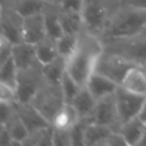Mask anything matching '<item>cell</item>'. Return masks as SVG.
<instances>
[{
	"instance_id": "83f0119b",
	"label": "cell",
	"mask_w": 146,
	"mask_h": 146,
	"mask_svg": "<svg viewBox=\"0 0 146 146\" xmlns=\"http://www.w3.org/2000/svg\"><path fill=\"white\" fill-rule=\"evenodd\" d=\"M18 68L13 60L12 56L4 62L0 63V83L6 84L16 90Z\"/></svg>"
},
{
	"instance_id": "2e32d148",
	"label": "cell",
	"mask_w": 146,
	"mask_h": 146,
	"mask_svg": "<svg viewBox=\"0 0 146 146\" xmlns=\"http://www.w3.org/2000/svg\"><path fill=\"white\" fill-rule=\"evenodd\" d=\"M46 1L44 0H1L0 7H6L16 11L23 17L41 13Z\"/></svg>"
},
{
	"instance_id": "74e56055",
	"label": "cell",
	"mask_w": 146,
	"mask_h": 146,
	"mask_svg": "<svg viewBox=\"0 0 146 146\" xmlns=\"http://www.w3.org/2000/svg\"><path fill=\"white\" fill-rule=\"evenodd\" d=\"M138 117L144 122L146 123V96H145V99H144V102L142 104V107L139 111V114H138Z\"/></svg>"
},
{
	"instance_id": "ac0fdd59",
	"label": "cell",
	"mask_w": 146,
	"mask_h": 146,
	"mask_svg": "<svg viewBox=\"0 0 146 146\" xmlns=\"http://www.w3.org/2000/svg\"><path fill=\"white\" fill-rule=\"evenodd\" d=\"M96 102L97 100L92 95L90 90L86 86H82L71 104L75 107L80 118H90L91 119L94 110H95Z\"/></svg>"
},
{
	"instance_id": "d590c367",
	"label": "cell",
	"mask_w": 146,
	"mask_h": 146,
	"mask_svg": "<svg viewBox=\"0 0 146 146\" xmlns=\"http://www.w3.org/2000/svg\"><path fill=\"white\" fill-rule=\"evenodd\" d=\"M0 145L1 146H16L18 144L12 139L9 134L8 130L6 129L3 124L0 123Z\"/></svg>"
},
{
	"instance_id": "d6a6232c",
	"label": "cell",
	"mask_w": 146,
	"mask_h": 146,
	"mask_svg": "<svg viewBox=\"0 0 146 146\" xmlns=\"http://www.w3.org/2000/svg\"><path fill=\"white\" fill-rule=\"evenodd\" d=\"M0 101L14 103L17 101V93L14 88L0 83Z\"/></svg>"
},
{
	"instance_id": "e575fe53",
	"label": "cell",
	"mask_w": 146,
	"mask_h": 146,
	"mask_svg": "<svg viewBox=\"0 0 146 146\" xmlns=\"http://www.w3.org/2000/svg\"><path fill=\"white\" fill-rule=\"evenodd\" d=\"M125 139L120 132H112L103 141L101 146H126Z\"/></svg>"
},
{
	"instance_id": "7c38bea8",
	"label": "cell",
	"mask_w": 146,
	"mask_h": 146,
	"mask_svg": "<svg viewBox=\"0 0 146 146\" xmlns=\"http://www.w3.org/2000/svg\"><path fill=\"white\" fill-rule=\"evenodd\" d=\"M15 108H16L17 114L28 129L29 133L39 128L49 126L51 124L31 103H22V102L16 101Z\"/></svg>"
},
{
	"instance_id": "8fae6325",
	"label": "cell",
	"mask_w": 146,
	"mask_h": 146,
	"mask_svg": "<svg viewBox=\"0 0 146 146\" xmlns=\"http://www.w3.org/2000/svg\"><path fill=\"white\" fill-rule=\"evenodd\" d=\"M22 35L24 42L31 44H36L41 39L47 36L44 16L42 12L24 17Z\"/></svg>"
},
{
	"instance_id": "52a82bcc",
	"label": "cell",
	"mask_w": 146,
	"mask_h": 146,
	"mask_svg": "<svg viewBox=\"0 0 146 146\" xmlns=\"http://www.w3.org/2000/svg\"><path fill=\"white\" fill-rule=\"evenodd\" d=\"M46 83L42 73V65L19 69L17 75V101L30 103L39 89Z\"/></svg>"
},
{
	"instance_id": "277c9868",
	"label": "cell",
	"mask_w": 146,
	"mask_h": 146,
	"mask_svg": "<svg viewBox=\"0 0 146 146\" xmlns=\"http://www.w3.org/2000/svg\"><path fill=\"white\" fill-rule=\"evenodd\" d=\"M103 48L146 67V28L131 36L104 43Z\"/></svg>"
},
{
	"instance_id": "f35d334b",
	"label": "cell",
	"mask_w": 146,
	"mask_h": 146,
	"mask_svg": "<svg viewBox=\"0 0 146 146\" xmlns=\"http://www.w3.org/2000/svg\"><path fill=\"white\" fill-rule=\"evenodd\" d=\"M139 146H146V123H145V128H144V133L142 136V139L139 143Z\"/></svg>"
},
{
	"instance_id": "836d02e7",
	"label": "cell",
	"mask_w": 146,
	"mask_h": 146,
	"mask_svg": "<svg viewBox=\"0 0 146 146\" xmlns=\"http://www.w3.org/2000/svg\"><path fill=\"white\" fill-rule=\"evenodd\" d=\"M13 43L6 37L0 35V63L4 62L5 60L12 56Z\"/></svg>"
},
{
	"instance_id": "ba28073f",
	"label": "cell",
	"mask_w": 146,
	"mask_h": 146,
	"mask_svg": "<svg viewBox=\"0 0 146 146\" xmlns=\"http://www.w3.org/2000/svg\"><path fill=\"white\" fill-rule=\"evenodd\" d=\"M91 120L92 122L111 128L114 132H120L122 122L118 112L115 92L97 100Z\"/></svg>"
},
{
	"instance_id": "7a4b0ae2",
	"label": "cell",
	"mask_w": 146,
	"mask_h": 146,
	"mask_svg": "<svg viewBox=\"0 0 146 146\" xmlns=\"http://www.w3.org/2000/svg\"><path fill=\"white\" fill-rule=\"evenodd\" d=\"M146 28V10L121 4L112 13L99 39L102 44L131 36Z\"/></svg>"
},
{
	"instance_id": "8992f818",
	"label": "cell",
	"mask_w": 146,
	"mask_h": 146,
	"mask_svg": "<svg viewBox=\"0 0 146 146\" xmlns=\"http://www.w3.org/2000/svg\"><path fill=\"white\" fill-rule=\"evenodd\" d=\"M134 65L137 64H134L133 62L121 56L120 54L105 50L103 48V51L96 61L94 72L99 73L120 85L125 77L126 73Z\"/></svg>"
},
{
	"instance_id": "1f68e13d",
	"label": "cell",
	"mask_w": 146,
	"mask_h": 146,
	"mask_svg": "<svg viewBox=\"0 0 146 146\" xmlns=\"http://www.w3.org/2000/svg\"><path fill=\"white\" fill-rule=\"evenodd\" d=\"M83 1L84 0H56L54 3L61 10H72L81 12Z\"/></svg>"
},
{
	"instance_id": "9a60e30c",
	"label": "cell",
	"mask_w": 146,
	"mask_h": 146,
	"mask_svg": "<svg viewBox=\"0 0 146 146\" xmlns=\"http://www.w3.org/2000/svg\"><path fill=\"white\" fill-rule=\"evenodd\" d=\"M85 86L90 90L96 100H98L99 98L104 97L108 94L114 93L119 85L113 80L101 75L99 73L93 72L90 75Z\"/></svg>"
},
{
	"instance_id": "603a6c76",
	"label": "cell",
	"mask_w": 146,
	"mask_h": 146,
	"mask_svg": "<svg viewBox=\"0 0 146 146\" xmlns=\"http://www.w3.org/2000/svg\"><path fill=\"white\" fill-rule=\"evenodd\" d=\"M67 70V61L58 56L51 62L42 65V73L48 83L61 84L64 73Z\"/></svg>"
},
{
	"instance_id": "7402d4cb",
	"label": "cell",
	"mask_w": 146,
	"mask_h": 146,
	"mask_svg": "<svg viewBox=\"0 0 146 146\" xmlns=\"http://www.w3.org/2000/svg\"><path fill=\"white\" fill-rule=\"evenodd\" d=\"M112 129L105 125L89 122L84 133V146H101L103 141L112 133Z\"/></svg>"
},
{
	"instance_id": "ffe728a7",
	"label": "cell",
	"mask_w": 146,
	"mask_h": 146,
	"mask_svg": "<svg viewBox=\"0 0 146 146\" xmlns=\"http://www.w3.org/2000/svg\"><path fill=\"white\" fill-rule=\"evenodd\" d=\"M145 123L138 116L124 122L120 128V133L128 146H139L144 133Z\"/></svg>"
},
{
	"instance_id": "e0dca14e",
	"label": "cell",
	"mask_w": 146,
	"mask_h": 146,
	"mask_svg": "<svg viewBox=\"0 0 146 146\" xmlns=\"http://www.w3.org/2000/svg\"><path fill=\"white\" fill-rule=\"evenodd\" d=\"M80 120V116L75 107L71 103L65 102L56 112L51 124L54 128L61 130H70Z\"/></svg>"
},
{
	"instance_id": "4fadbf2b",
	"label": "cell",
	"mask_w": 146,
	"mask_h": 146,
	"mask_svg": "<svg viewBox=\"0 0 146 146\" xmlns=\"http://www.w3.org/2000/svg\"><path fill=\"white\" fill-rule=\"evenodd\" d=\"M12 58L18 70L36 65H42L37 58L35 44L28 42H21L13 45Z\"/></svg>"
},
{
	"instance_id": "3957f363",
	"label": "cell",
	"mask_w": 146,
	"mask_h": 146,
	"mask_svg": "<svg viewBox=\"0 0 146 146\" xmlns=\"http://www.w3.org/2000/svg\"><path fill=\"white\" fill-rule=\"evenodd\" d=\"M121 4L122 0H84L83 30L99 38L112 13Z\"/></svg>"
},
{
	"instance_id": "5b68a950",
	"label": "cell",
	"mask_w": 146,
	"mask_h": 146,
	"mask_svg": "<svg viewBox=\"0 0 146 146\" xmlns=\"http://www.w3.org/2000/svg\"><path fill=\"white\" fill-rule=\"evenodd\" d=\"M30 103L51 123L56 112L65 103L61 84L46 83L37 91Z\"/></svg>"
},
{
	"instance_id": "4316f807",
	"label": "cell",
	"mask_w": 146,
	"mask_h": 146,
	"mask_svg": "<svg viewBox=\"0 0 146 146\" xmlns=\"http://www.w3.org/2000/svg\"><path fill=\"white\" fill-rule=\"evenodd\" d=\"M79 35L78 34H70V33H64L56 40L57 49H58L59 56L63 57L65 60H68L74 51L77 48L78 42H79Z\"/></svg>"
},
{
	"instance_id": "f1b7e54d",
	"label": "cell",
	"mask_w": 146,
	"mask_h": 146,
	"mask_svg": "<svg viewBox=\"0 0 146 146\" xmlns=\"http://www.w3.org/2000/svg\"><path fill=\"white\" fill-rule=\"evenodd\" d=\"M81 87L82 86H80L75 80L73 79V77L66 70V72L64 73V76L62 78V81H61V88H62L63 94H64L65 102L72 103L73 99L77 95V93L81 89Z\"/></svg>"
},
{
	"instance_id": "d6986e66",
	"label": "cell",
	"mask_w": 146,
	"mask_h": 146,
	"mask_svg": "<svg viewBox=\"0 0 146 146\" xmlns=\"http://www.w3.org/2000/svg\"><path fill=\"white\" fill-rule=\"evenodd\" d=\"M42 13L44 16L47 36L52 37L57 40L59 37L64 34L59 20L58 7L54 2H46Z\"/></svg>"
},
{
	"instance_id": "ab89813d",
	"label": "cell",
	"mask_w": 146,
	"mask_h": 146,
	"mask_svg": "<svg viewBox=\"0 0 146 146\" xmlns=\"http://www.w3.org/2000/svg\"><path fill=\"white\" fill-rule=\"evenodd\" d=\"M44 1H46V2H55L56 0H44Z\"/></svg>"
},
{
	"instance_id": "30bf717a",
	"label": "cell",
	"mask_w": 146,
	"mask_h": 146,
	"mask_svg": "<svg viewBox=\"0 0 146 146\" xmlns=\"http://www.w3.org/2000/svg\"><path fill=\"white\" fill-rule=\"evenodd\" d=\"M24 17L6 7H0V27L1 34L10 40L13 44L24 42L22 28Z\"/></svg>"
},
{
	"instance_id": "cb8c5ba5",
	"label": "cell",
	"mask_w": 146,
	"mask_h": 146,
	"mask_svg": "<svg viewBox=\"0 0 146 146\" xmlns=\"http://www.w3.org/2000/svg\"><path fill=\"white\" fill-rule=\"evenodd\" d=\"M3 125L6 127L8 130L9 134L12 137V139L18 144L19 146H23V142L24 140L28 137L29 131L19 115L17 114L16 108H15V112L6 120L3 122Z\"/></svg>"
},
{
	"instance_id": "9c48e42d",
	"label": "cell",
	"mask_w": 146,
	"mask_h": 146,
	"mask_svg": "<svg viewBox=\"0 0 146 146\" xmlns=\"http://www.w3.org/2000/svg\"><path fill=\"white\" fill-rule=\"evenodd\" d=\"M116 103L122 124L139 114L145 96L134 93L119 85L115 91Z\"/></svg>"
},
{
	"instance_id": "6da1fadb",
	"label": "cell",
	"mask_w": 146,
	"mask_h": 146,
	"mask_svg": "<svg viewBox=\"0 0 146 146\" xmlns=\"http://www.w3.org/2000/svg\"><path fill=\"white\" fill-rule=\"evenodd\" d=\"M102 51L103 44L98 37L84 30L80 32L77 48L67 60V71L80 86L86 85Z\"/></svg>"
},
{
	"instance_id": "484cf974",
	"label": "cell",
	"mask_w": 146,
	"mask_h": 146,
	"mask_svg": "<svg viewBox=\"0 0 146 146\" xmlns=\"http://www.w3.org/2000/svg\"><path fill=\"white\" fill-rule=\"evenodd\" d=\"M53 133H54V127L52 124L46 127L39 128L29 133L28 137L23 142V146L53 145Z\"/></svg>"
},
{
	"instance_id": "d4e9b609",
	"label": "cell",
	"mask_w": 146,
	"mask_h": 146,
	"mask_svg": "<svg viewBox=\"0 0 146 146\" xmlns=\"http://www.w3.org/2000/svg\"><path fill=\"white\" fill-rule=\"evenodd\" d=\"M35 48H36L37 58L42 65L51 62L59 56L56 39L52 37L45 36L35 44Z\"/></svg>"
},
{
	"instance_id": "8d00e7d4",
	"label": "cell",
	"mask_w": 146,
	"mask_h": 146,
	"mask_svg": "<svg viewBox=\"0 0 146 146\" xmlns=\"http://www.w3.org/2000/svg\"><path fill=\"white\" fill-rule=\"evenodd\" d=\"M122 4L146 10V0H122Z\"/></svg>"
},
{
	"instance_id": "f546056e",
	"label": "cell",
	"mask_w": 146,
	"mask_h": 146,
	"mask_svg": "<svg viewBox=\"0 0 146 146\" xmlns=\"http://www.w3.org/2000/svg\"><path fill=\"white\" fill-rule=\"evenodd\" d=\"M92 120L90 118H80V120L70 129L71 140L73 146H84V133H85L86 126Z\"/></svg>"
},
{
	"instance_id": "4dcf8cb0",
	"label": "cell",
	"mask_w": 146,
	"mask_h": 146,
	"mask_svg": "<svg viewBox=\"0 0 146 146\" xmlns=\"http://www.w3.org/2000/svg\"><path fill=\"white\" fill-rule=\"evenodd\" d=\"M72 146L70 130H61L54 128L53 146Z\"/></svg>"
},
{
	"instance_id": "44dd1931",
	"label": "cell",
	"mask_w": 146,
	"mask_h": 146,
	"mask_svg": "<svg viewBox=\"0 0 146 146\" xmlns=\"http://www.w3.org/2000/svg\"><path fill=\"white\" fill-rule=\"evenodd\" d=\"M59 20L64 33L78 34L83 30V18L80 11L61 10L58 8Z\"/></svg>"
},
{
	"instance_id": "5bb4252c",
	"label": "cell",
	"mask_w": 146,
	"mask_h": 146,
	"mask_svg": "<svg viewBox=\"0 0 146 146\" xmlns=\"http://www.w3.org/2000/svg\"><path fill=\"white\" fill-rule=\"evenodd\" d=\"M120 85L131 92L146 96V67L142 65L131 67Z\"/></svg>"
}]
</instances>
